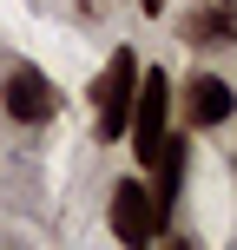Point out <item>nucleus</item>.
<instances>
[{"label": "nucleus", "instance_id": "f257e3e1", "mask_svg": "<svg viewBox=\"0 0 237 250\" xmlns=\"http://www.w3.org/2000/svg\"><path fill=\"white\" fill-rule=\"evenodd\" d=\"M165 112H172V79H165V66L158 73H138V92H132V132H138V165L151 171V158H158V145H165Z\"/></svg>", "mask_w": 237, "mask_h": 250}, {"label": "nucleus", "instance_id": "f03ea898", "mask_svg": "<svg viewBox=\"0 0 237 250\" xmlns=\"http://www.w3.org/2000/svg\"><path fill=\"white\" fill-rule=\"evenodd\" d=\"M132 92H138V60L132 53H112V66H106L99 79H92V105H99V138H119L125 119H132Z\"/></svg>", "mask_w": 237, "mask_h": 250}, {"label": "nucleus", "instance_id": "7ed1b4c3", "mask_svg": "<svg viewBox=\"0 0 237 250\" xmlns=\"http://www.w3.org/2000/svg\"><path fill=\"white\" fill-rule=\"evenodd\" d=\"M112 237L132 244V250L158 237V204H151L145 178H119V185H112Z\"/></svg>", "mask_w": 237, "mask_h": 250}, {"label": "nucleus", "instance_id": "20e7f679", "mask_svg": "<svg viewBox=\"0 0 237 250\" xmlns=\"http://www.w3.org/2000/svg\"><path fill=\"white\" fill-rule=\"evenodd\" d=\"M0 105H7V119L20 125H46L53 105H60V92L46 86V73H33V66H13L7 79H0Z\"/></svg>", "mask_w": 237, "mask_h": 250}, {"label": "nucleus", "instance_id": "39448f33", "mask_svg": "<svg viewBox=\"0 0 237 250\" xmlns=\"http://www.w3.org/2000/svg\"><path fill=\"white\" fill-rule=\"evenodd\" d=\"M178 99H185V125H191V132H211V125H224L237 112V86L217 79V73H198Z\"/></svg>", "mask_w": 237, "mask_h": 250}, {"label": "nucleus", "instance_id": "423d86ee", "mask_svg": "<svg viewBox=\"0 0 237 250\" xmlns=\"http://www.w3.org/2000/svg\"><path fill=\"white\" fill-rule=\"evenodd\" d=\"M185 46H237V13L224 7V0H211V7H198V13H185Z\"/></svg>", "mask_w": 237, "mask_h": 250}, {"label": "nucleus", "instance_id": "0eeeda50", "mask_svg": "<svg viewBox=\"0 0 237 250\" xmlns=\"http://www.w3.org/2000/svg\"><path fill=\"white\" fill-rule=\"evenodd\" d=\"M138 13H151V20H158V13H165V0H138Z\"/></svg>", "mask_w": 237, "mask_h": 250}, {"label": "nucleus", "instance_id": "6e6552de", "mask_svg": "<svg viewBox=\"0 0 237 250\" xmlns=\"http://www.w3.org/2000/svg\"><path fill=\"white\" fill-rule=\"evenodd\" d=\"M224 7H231V0H224Z\"/></svg>", "mask_w": 237, "mask_h": 250}]
</instances>
